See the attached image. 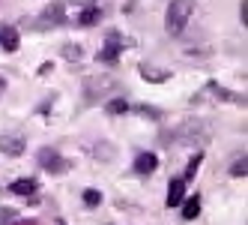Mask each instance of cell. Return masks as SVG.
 <instances>
[{"label": "cell", "mask_w": 248, "mask_h": 225, "mask_svg": "<svg viewBox=\"0 0 248 225\" xmlns=\"http://www.w3.org/2000/svg\"><path fill=\"white\" fill-rule=\"evenodd\" d=\"M155 165H158L155 153H138V156H135V171H138V174H153Z\"/></svg>", "instance_id": "ba28073f"}, {"label": "cell", "mask_w": 248, "mask_h": 225, "mask_svg": "<svg viewBox=\"0 0 248 225\" xmlns=\"http://www.w3.org/2000/svg\"><path fill=\"white\" fill-rule=\"evenodd\" d=\"M191 12H194V0H170L168 15H165V27H168L170 36H180V33L186 30Z\"/></svg>", "instance_id": "6da1fadb"}, {"label": "cell", "mask_w": 248, "mask_h": 225, "mask_svg": "<svg viewBox=\"0 0 248 225\" xmlns=\"http://www.w3.org/2000/svg\"><path fill=\"white\" fill-rule=\"evenodd\" d=\"M24 138L21 135H0V150L9 153V156H18V153H24Z\"/></svg>", "instance_id": "5b68a950"}, {"label": "cell", "mask_w": 248, "mask_h": 225, "mask_svg": "<svg viewBox=\"0 0 248 225\" xmlns=\"http://www.w3.org/2000/svg\"><path fill=\"white\" fill-rule=\"evenodd\" d=\"M239 12H242V24H245L248 21V0H242V9Z\"/></svg>", "instance_id": "ffe728a7"}, {"label": "cell", "mask_w": 248, "mask_h": 225, "mask_svg": "<svg viewBox=\"0 0 248 225\" xmlns=\"http://www.w3.org/2000/svg\"><path fill=\"white\" fill-rule=\"evenodd\" d=\"M201 159H203V153H194V156H191V162H188V171H186V177H183V180H191L194 174H198V165H201Z\"/></svg>", "instance_id": "2e32d148"}, {"label": "cell", "mask_w": 248, "mask_h": 225, "mask_svg": "<svg viewBox=\"0 0 248 225\" xmlns=\"http://www.w3.org/2000/svg\"><path fill=\"white\" fill-rule=\"evenodd\" d=\"M140 75H144L147 81H168L170 78V72H168V69H155V66H150V63H144V66H140Z\"/></svg>", "instance_id": "30bf717a"}, {"label": "cell", "mask_w": 248, "mask_h": 225, "mask_svg": "<svg viewBox=\"0 0 248 225\" xmlns=\"http://www.w3.org/2000/svg\"><path fill=\"white\" fill-rule=\"evenodd\" d=\"M15 216H18V213H15L12 207H3V210H0V219H3V222H0V225H12V222H15Z\"/></svg>", "instance_id": "ac0fdd59"}, {"label": "cell", "mask_w": 248, "mask_h": 225, "mask_svg": "<svg viewBox=\"0 0 248 225\" xmlns=\"http://www.w3.org/2000/svg\"><path fill=\"white\" fill-rule=\"evenodd\" d=\"M120 51H123V39H120V33H111L108 39H105L102 51H99V60L102 63H114L120 57Z\"/></svg>", "instance_id": "277c9868"}, {"label": "cell", "mask_w": 248, "mask_h": 225, "mask_svg": "<svg viewBox=\"0 0 248 225\" xmlns=\"http://www.w3.org/2000/svg\"><path fill=\"white\" fill-rule=\"evenodd\" d=\"M108 111H111V114H126V111H129V102H126V99H111V102H108Z\"/></svg>", "instance_id": "5bb4252c"}, {"label": "cell", "mask_w": 248, "mask_h": 225, "mask_svg": "<svg viewBox=\"0 0 248 225\" xmlns=\"http://www.w3.org/2000/svg\"><path fill=\"white\" fill-rule=\"evenodd\" d=\"M84 204H90V207L102 204V192L99 189H84Z\"/></svg>", "instance_id": "9a60e30c"}, {"label": "cell", "mask_w": 248, "mask_h": 225, "mask_svg": "<svg viewBox=\"0 0 248 225\" xmlns=\"http://www.w3.org/2000/svg\"><path fill=\"white\" fill-rule=\"evenodd\" d=\"M201 213V198L198 195H191L188 201H183V219H194Z\"/></svg>", "instance_id": "7c38bea8"}, {"label": "cell", "mask_w": 248, "mask_h": 225, "mask_svg": "<svg viewBox=\"0 0 248 225\" xmlns=\"http://www.w3.org/2000/svg\"><path fill=\"white\" fill-rule=\"evenodd\" d=\"M0 45H3V51H18V30L0 27Z\"/></svg>", "instance_id": "9c48e42d"}, {"label": "cell", "mask_w": 248, "mask_h": 225, "mask_svg": "<svg viewBox=\"0 0 248 225\" xmlns=\"http://www.w3.org/2000/svg\"><path fill=\"white\" fill-rule=\"evenodd\" d=\"M183 201H186V180L176 177V180H170V186H168V207H180Z\"/></svg>", "instance_id": "8992f818"}, {"label": "cell", "mask_w": 248, "mask_h": 225, "mask_svg": "<svg viewBox=\"0 0 248 225\" xmlns=\"http://www.w3.org/2000/svg\"><path fill=\"white\" fill-rule=\"evenodd\" d=\"M12 225H39V222H36V219H30V222H27V219H15Z\"/></svg>", "instance_id": "44dd1931"}, {"label": "cell", "mask_w": 248, "mask_h": 225, "mask_svg": "<svg viewBox=\"0 0 248 225\" xmlns=\"http://www.w3.org/2000/svg\"><path fill=\"white\" fill-rule=\"evenodd\" d=\"M39 165L48 168V171H54V174H63V171H69V159H63L54 147L39 150Z\"/></svg>", "instance_id": "7a4b0ae2"}, {"label": "cell", "mask_w": 248, "mask_h": 225, "mask_svg": "<svg viewBox=\"0 0 248 225\" xmlns=\"http://www.w3.org/2000/svg\"><path fill=\"white\" fill-rule=\"evenodd\" d=\"M63 54H66V60H81V48L78 45H66Z\"/></svg>", "instance_id": "d6986e66"}, {"label": "cell", "mask_w": 248, "mask_h": 225, "mask_svg": "<svg viewBox=\"0 0 248 225\" xmlns=\"http://www.w3.org/2000/svg\"><path fill=\"white\" fill-rule=\"evenodd\" d=\"M114 87H117V78H111V75L87 78V99H99V96H105V93L114 90Z\"/></svg>", "instance_id": "3957f363"}, {"label": "cell", "mask_w": 248, "mask_h": 225, "mask_svg": "<svg viewBox=\"0 0 248 225\" xmlns=\"http://www.w3.org/2000/svg\"><path fill=\"white\" fill-rule=\"evenodd\" d=\"M245 168H248V159H245V153H242V156L233 162V168H230V174H233V177H245Z\"/></svg>", "instance_id": "e0dca14e"}, {"label": "cell", "mask_w": 248, "mask_h": 225, "mask_svg": "<svg viewBox=\"0 0 248 225\" xmlns=\"http://www.w3.org/2000/svg\"><path fill=\"white\" fill-rule=\"evenodd\" d=\"M9 192L12 195H21V198H30V201H36V180H15L9 186Z\"/></svg>", "instance_id": "52a82bcc"}, {"label": "cell", "mask_w": 248, "mask_h": 225, "mask_svg": "<svg viewBox=\"0 0 248 225\" xmlns=\"http://www.w3.org/2000/svg\"><path fill=\"white\" fill-rule=\"evenodd\" d=\"M3 90H6V78H3V75H0V93H3Z\"/></svg>", "instance_id": "7402d4cb"}, {"label": "cell", "mask_w": 248, "mask_h": 225, "mask_svg": "<svg viewBox=\"0 0 248 225\" xmlns=\"http://www.w3.org/2000/svg\"><path fill=\"white\" fill-rule=\"evenodd\" d=\"M99 18H102L99 6H87V9L78 15V24H81V27H93V24H99Z\"/></svg>", "instance_id": "8fae6325"}, {"label": "cell", "mask_w": 248, "mask_h": 225, "mask_svg": "<svg viewBox=\"0 0 248 225\" xmlns=\"http://www.w3.org/2000/svg\"><path fill=\"white\" fill-rule=\"evenodd\" d=\"M42 18H45V21H60V18H63V6H60V3L48 6V9L42 12Z\"/></svg>", "instance_id": "4fadbf2b"}]
</instances>
